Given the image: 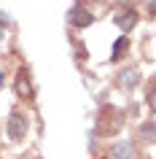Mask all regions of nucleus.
<instances>
[{
  "instance_id": "2eb2a0df",
  "label": "nucleus",
  "mask_w": 156,
  "mask_h": 159,
  "mask_svg": "<svg viewBox=\"0 0 156 159\" xmlns=\"http://www.w3.org/2000/svg\"><path fill=\"white\" fill-rule=\"evenodd\" d=\"M0 41H3V30H0Z\"/></svg>"
},
{
  "instance_id": "0eeeda50",
  "label": "nucleus",
  "mask_w": 156,
  "mask_h": 159,
  "mask_svg": "<svg viewBox=\"0 0 156 159\" xmlns=\"http://www.w3.org/2000/svg\"><path fill=\"white\" fill-rule=\"evenodd\" d=\"M113 157L116 159H137V151H135V143L132 140H121L113 146Z\"/></svg>"
},
{
  "instance_id": "6e6552de",
  "label": "nucleus",
  "mask_w": 156,
  "mask_h": 159,
  "mask_svg": "<svg viewBox=\"0 0 156 159\" xmlns=\"http://www.w3.org/2000/svg\"><path fill=\"white\" fill-rule=\"evenodd\" d=\"M127 49H129V38L127 35H121L118 41L113 43V51H110V59L113 62H118V59H124V54H127Z\"/></svg>"
},
{
  "instance_id": "f8f14e48",
  "label": "nucleus",
  "mask_w": 156,
  "mask_h": 159,
  "mask_svg": "<svg viewBox=\"0 0 156 159\" xmlns=\"http://www.w3.org/2000/svg\"><path fill=\"white\" fill-rule=\"evenodd\" d=\"M75 54H78V59H86V49H83L81 43H78V46H75Z\"/></svg>"
},
{
  "instance_id": "f257e3e1",
  "label": "nucleus",
  "mask_w": 156,
  "mask_h": 159,
  "mask_svg": "<svg viewBox=\"0 0 156 159\" xmlns=\"http://www.w3.org/2000/svg\"><path fill=\"white\" fill-rule=\"evenodd\" d=\"M124 127V113L113 105H102L97 113V124H94V135H102V138H113L118 129Z\"/></svg>"
},
{
  "instance_id": "20e7f679",
  "label": "nucleus",
  "mask_w": 156,
  "mask_h": 159,
  "mask_svg": "<svg viewBox=\"0 0 156 159\" xmlns=\"http://www.w3.org/2000/svg\"><path fill=\"white\" fill-rule=\"evenodd\" d=\"M137 11H135V8H121V11H118V14H113V22H116V25H118V27H121V30H124V33H129V30H135V25H137Z\"/></svg>"
},
{
  "instance_id": "39448f33",
  "label": "nucleus",
  "mask_w": 156,
  "mask_h": 159,
  "mask_svg": "<svg viewBox=\"0 0 156 159\" xmlns=\"http://www.w3.org/2000/svg\"><path fill=\"white\" fill-rule=\"evenodd\" d=\"M137 84H140V70H137V67H127V70L118 73V86H121V89L132 92Z\"/></svg>"
},
{
  "instance_id": "7ed1b4c3",
  "label": "nucleus",
  "mask_w": 156,
  "mask_h": 159,
  "mask_svg": "<svg viewBox=\"0 0 156 159\" xmlns=\"http://www.w3.org/2000/svg\"><path fill=\"white\" fill-rule=\"evenodd\" d=\"M67 22H70L73 27H78V30H83V27H89L91 22H94V14H91L83 3H75L73 8L67 11Z\"/></svg>"
},
{
  "instance_id": "9b49d317",
  "label": "nucleus",
  "mask_w": 156,
  "mask_h": 159,
  "mask_svg": "<svg viewBox=\"0 0 156 159\" xmlns=\"http://www.w3.org/2000/svg\"><path fill=\"white\" fill-rule=\"evenodd\" d=\"M11 25V19L6 16V14H3V11H0V30H6V27Z\"/></svg>"
},
{
  "instance_id": "9d476101",
  "label": "nucleus",
  "mask_w": 156,
  "mask_h": 159,
  "mask_svg": "<svg viewBox=\"0 0 156 159\" xmlns=\"http://www.w3.org/2000/svg\"><path fill=\"white\" fill-rule=\"evenodd\" d=\"M145 100H148V105H151V111H156V84H151V86H148Z\"/></svg>"
},
{
  "instance_id": "1a4fd4ad",
  "label": "nucleus",
  "mask_w": 156,
  "mask_h": 159,
  "mask_svg": "<svg viewBox=\"0 0 156 159\" xmlns=\"http://www.w3.org/2000/svg\"><path fill=\"white\" fill-rule=\"evenodd\" d=\"M140 140L143 143H156V121H145L140 127Z\"/></svg>"
},
{
  "instance_id": "f03ea898",
  "label": "nucleus",
  "mask_w": 156,
  "mask_h": 159,
  "mask_svg": "<svg viewBox=\"0 0 156 159\" xmlns=\"http://www.w3.org/2000/svg\"><path fill=\"white\" fill-rule=\"evenodd\" d=\"M6 129H8V138H11V140H14V143H19V140H25V138H27L30 121H27V116L22 113V111H11Z\"/></svg>"
},
{
  "instance_id": "ddd939ff",
  "label": "nucleus",
  "mask_w": 156,
  "mask_h": 159,
  "mask_svg": "<svg viewBox=\"0 0 156 159\" xmlns=\"http://www.w3.org/2000/svg\"><path fill=\"white\" fill-rule=\"evenodd\" d=\"M148 14H151V16H156V0H151V6H148Z\"/></svg>"
},
{
  "instance_id": "423d86ee",
  "label": "nucleus",
  "mask_w": 156,
  "mask_h": 159,
  "mask_svg": "<svg viewBox=\"0 0 156 159\" xmlns=\"http://www.w3.org/2000/svg\"><path fill=\"white\" fill-rule=\"evenodd\" d=\"M14 89H16L19 97H30L33 94V84H30V70L27 67H22L16 73V84H14Z\"/></svg>"
},
{
  "instance_id": "4468645a",
  "label": "nucleus",
  "mask_w": 156,
  "mask_h": 159,
  "mask_svg": "<svg viewBox=\"0 0 156 159\" xmlns=\"http://www.w3.org/2000/svg\"><path fill=\"white\" fill-rule=\"evenodd\" d=\"M0 84H3V73H0Z\"/></svg>"
}]
</instances>
